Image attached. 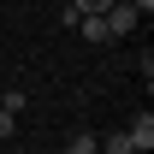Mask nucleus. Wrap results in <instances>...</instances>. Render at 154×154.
<instances>
[{
    "label": "nucleus",
    "mask_w": 154,
    "mask_h": 154,
    "mask_svg": "<svg viewBox=\"0 0 154 154\" xmlns=\"http://www.w3.org/2000/svg\"><path fill=\"white\" fill-rule=\"evenodd\" d=\"M125 136H131V148H142V154H148V148H154V119H148V113H136Z\"/></svg>",
    "instance_id": "2"
},
{
    "label": "nucleus",
    "mask_w": 154,
    "mask_h": 154,
    "mask_svg": "<svg viewBox=\"0 0 154 154\" xmlns=\"http://www.w3.org/2000/svg\"><path fill=\"white\" fill-rule=\"evenodd\" d=\"M77 30H83L89 42H119L113 30H107V18H77Z\"/></svg>",
    "instance_id": "3"
},
{
    "label": "nucleus",
    "mask_w": 154,
    "mask_h": 154,
    "mask_svg": "<svg viewBox=\"0 0 154 154\" xmlns=\"http://www.w3.org/2000/svg\"><path fill=\"white\" fill-rule=\"evenodd\" d=\"M101 18H107V30H113V36H125V30H136V18H142V12H136L131 0H113Z\"/></svg>",
    "instance_id": "1"
},
{
    "label": "nucleus",
    "mask_w": 154,
    "mask_h": 154,
    "mask_svg": "<svg viewBox=\"0 0 154 154\" xmlns=\"http://www.w3.org/2000/svg\"><path fill=\"white\" fill-rule=\"evenodd\" d=\"M6 136H18V119H12L6 107H0V142H6Z\"/></svg>",
    "instance_id": "8"
},
{
    "label": "nucleus",
    "mask_w": 154,
    "mask_h": 154,
    "mask_svg": "<svg viewBox=\"0 0 154 154\" xmlns=\"http://www.w3.org/2000/svg\"><path fill=\"white\" fill-rule=\"evenodd\" d=\"M107 6H113V0H71V6H65V12H71V18H101V12H107Z\"/></svg>",
    "instance_id": "4"
},
{
    "label": "nucleus",
    "mask_w": 154,
    "mask_h": 154,
    "mask_svg": "<svg viewBox=\"0 0 154 154\" xmlns=\"http://www.w3.org/2000/svg\"><path fill=\"white\" fill-rule=\"evenodd\" d=\"M0 107H6V113L18 119V113H24V89H6V95H0Z\"/></svg>",
    "instance_id": "6"
},
{
    "label": "nucleus",
    "mask_w": 154,
    "mask_h": 154,
    "mask_svg": "<svg viewBox=\"0 0 154 154\" xmlns=\"http://www.w3.org/2000/svg\"><path fill=\"white\" fill-rule=\"evenodd\" d=\"M131 6H136V12H142V18H148V12H154V0H131Z\"/></svg>",
    "instance_id": "9"
},
{
    "label": "nucleus",
    "mask_w": 154,
    "mask_h": 154,
    "mask_svg": "<svg viewBox=\"0 0 154 154\" xmlns=\"http://www.w3.org/2000/svg\"><path fill=\"white\" fill-rule=\"evenodd\" d=\"M107 154H136V148H131V136H125V131H113V136H107Z\"/></svg>",
    "instance_id": "7"
},
{
    "label": "nucleus",
    "mask_w": 154,
    "mask_h": 154,
    "mask_svg": "<svg viewBox=\"0 0 154 154\" xmlns=\"http://www.w3.org/2000/svg\"><path fill=\"white\" fill-rule=\"evenodd\" d=\"M65 154H95V136H89V131H77L71 142H65Z\"/></svg>",
    "instance_id": "5"
}]
</instances>
